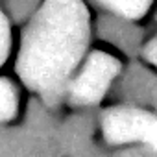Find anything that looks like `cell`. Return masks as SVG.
Instances as JSON below:
<instances>
[{"mask_svg":"<svg viewBox=\"0 0 157 157\" xmlns=\"http://www.w3.org/2000/svg\"><path fill=\"white\" fill-rule=\"evenodd\" d=\"M91 22L82 0H44L28 22L17 72L28 89L43 98H59L83 61Z\"/></svg>","mask_w":157,"mask_h":157,"instance_id":"obj_1","label":"cell"},{"mask_svg":"<svg viewBox=\"0 0 157 157\" xmlns=\"http://www.w3.org/2000/svg\"><path fill=\"white\" fill-rule=\"evenodd\" d=\"M118 72L120 63L117 61V57L105 52L89 54L68 80L65 89L67 98L70 100V104L82 107L98 104L117 80Z\"/></svg>","mask_w":157,"mask_h":157,"instance_id":"obj_2","label":"cell"},{"mask_svg":"<svg viewBox=\"0 0 157 157\" xmlns=\"http://www.w3.org/2000/svg\"><path fill=\"white\" fill-rule=\"evenodd\" d=\"M102 135L113 146L140 144L157 153V117L137 107H113L102 117Z\"/></svg>","mask_w":157,"mask_h":157,"instance_id":"obj_3","label":"cell"},{"mask_svg":"<svg viewBox=\"0 0 157 157\" xmlns=\"http://www.w3.org/2000/svg\"><path fill=\"white\" fill-rule=\"evenodd\" d=\"M93 2L117 17L133 21V19L142 17L150 10L153 0H93Z\"/></svg>","mask_w":157,"mask_h":157,"instance_id":"obj_4","label":"cell"},{"mask_svg":"<svg viewBox=\"0 0 157 157\" xmlns=\"http://www.w3.org/2000/svg\"><path fill=\"white\" fill-rule=\"evenodd\" d=\"M19 109V94L15 85L6 80V78H0V122H8L17 115Z\"/></svg>","mask_w":157,"mask_h":157,"instance_id":"obj_5","label":"cell"},{"mask_svg":"<svg viewBox=\"0 0 157 157\" xmlns=\"http://www.w3.org/2000/svg\"><path fill=\"white\" fill-rule=\"evenodd\" d=\"M11 46V30H10V21L6 13L0 10V65H2L8 57Z\"/></svg>","mask_w":157,"mask_h":157,"instance_id":"obj_6","label":"cell"},{"mask_svg":"<svg viewBox=\"0 0 157 157\" xmlns=\"http://www.w3.org/2000/svg\"><path fill=\"white\" fill-rule=\"evenodd\" d=\"M144 56H146V59H148L151 65L157 67V33L146 43V46H144Z\"/></svg>","mask_w":157,"mask_h":157,"instance_id":"obj_7","label":"cell"}]
</instances>
